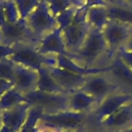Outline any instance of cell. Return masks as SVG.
<instances>
[{"mask_svg":"<svg viewBox=\"0 0 132 132\" xmlns=\"http://www.w3.org/2000/svg\"><path fill=\"white\" fill-rule=\"evenodd\" d=\"M106 53H108V47L102 31L90 29L81 47L69 57L85 67H93V64Z\"/></svg>","mask_w":132,"mask_h":132,"instance_id":"6da1fadb","label":"cell"},{"mask_svg":"<svg viewBox=\"0 0 132 132\" xmlns=\"http://www.w3.org/2000/svg\"><path fill=\"white\" fill-rule=\"evenodd\" d=\"M86 13H87V8L85 6L78 7L77 10L75 11L71 24L62 30V35L66 50L68 52V57L75 54L81 47L91 29L87 23Z\"/></svg>","mask_w":132,"mask_h":132,"instance_id":"7a4b0ae2","label":"cell"},{"mask_svg":"<svg viewBox=\"0 0 132 132\" xmlns=\"http://www.w3.org/2000/svg\"><path fill=\"white\" fill-rule=\"evenodd\" d=\"M25 23L36 41L58 27L56 18L51 13L44 1H41L26 18Z\"/></svg>","mask_w":132,"mask_h":132,"instance_id":"3957f363","label":"cell"},{"mask_svg":"<svg viewBox=\"0 0 132 132\" xmlns=\"http://www.w3.org/2000/svg\"><path fill=\"white\" fill-rule=\"evenodd\" d=\"M85 112H76L72 110H61L57 112H42L39 124L57 129L59 131H74L80 128L85 123Z\"/></svg>","mask_w":132,"mask_h":132,"instance_id":"277c9868","label":"cell"},{"mask_svg":"<svg viewBox=\"0 0 132 132\" xmlns=\"http://www.w3.org/2000/svg\"><path fill=\"white\" fill-rule=\"evenodd\" d=\"M25 97L31 106L40 107L45 113L68 109V94H54L34 90L25 94Z\"/></svg>","mask_w":132,"mask_h":132,"instance_id":"5b68a950","label":"cell"},{"mask_svg":"<svg viewBox=\"0 0 132 132\" xmlns=\"http://www.w3.org/2000/svg\"><path fill=\"white\" fill-rule=\"evenodd\" d=\"M16 65L38 71L45 65L46 56H42L34 42H22L13 45V52L8 58Z\"/></svg>","mask_w":132,"mask_h":132,"instance_id":"8992f818","label":"cell"},{"mask_svg":"<svg viewBox=\"0 0 132 132\" xmlns=\"http://www.w3.org/2000/svg\"><path fill=\"white\" fill-rule=\"evenodd\" d=\"M131 33L132 27L110 20L102 30L103 37L108 47V54L114 56L117 52L126 44Z\"/></svg>","mask_w":132,"mask_h":132,"instance_id":"52a82bcc","label":"cell"},{"mask_svg":"<svg viewBox=\"0 0 132 132\" xmlns=\"http://www.w3.org/2000/svg\"><path fill=\"white\" fill-rule=\"evenodd\" d=\"M0 42L13 46L22 42H34L37 41L33 37L25 21H18L16 23L5 22L0 27Z\"/></svg>","mask_w":132,"mask_h":132,"instance_id":"ba28073f","label":"cell"},{"mask_svg":"<svg viewBox=\"0 0 132 132\" xmlns=\"http://www.w3.org/2000/svg\"><path fill=\"white\" fill-rule=\"evenodd\" d=\"M132 101V95L128 93L113 92L101 100L95 109L94 119L97 123H101L103 120L114 113L124 105Z\"/></svg>","mask_w":132,"mask_h":132,"instance_id":"9c48e42d","label":"cell"},{"mask_svg":"<svg viewBox=\"0 0 132 132\" xmlns=\"http://www.w3.org/2000/svg\"><path fill=\"white\" fill-rule=\"evenodd\" d=\"M36 47L42 56H68L62 35V30L59 27L41 37L36 42Z\"/></svg>","mask_w":132,"mask_h":132,"instance_id":"30bf717a","label":"cell"},{"mask_svg":"<svg viewBox=\"0 0 132 132\" xmlns=\"http://www.w3.org/2000/svg\"><path fill=\"white\" fill-rule=\"evenodd\" d=\"M80 89L93 96L99 103L106 96L116 92L118 86L102 74H94L86 77L85 82Z\"/></svg>","mask_w":132,"mask_h":132,"instance_id":"8fae6325","label":"cell"},{"mask_svg":"<svg viewBox=\"0 0 132 132\" xmlns=\"http://www.w3.org/2000/svg\"><path fill=\"white\" fill-rule=\"evenodd\" d=\"M47 69L66 94H69L75 90L80 89L85 82L86 77H87V76L75 74L73 72H70L66 69L60 68L58 66L47 67Z\"/></svg>","mask_w":132,"mask_h":132,"instance_id":"7c38bea8","label":"cell"},{"mask_svg":"<svg viewBox=\"0 0 132 132\" xmlns=\"http://www.w3.org/2000/svg\"><path fill=\"white\" fill-rule=\"evenodd\" d=\"M38 79V71L14 64V72L12 78V86L21 93L28 94L36 90Z\"/></svg>","mask_w":132,"mask_h":132,"instance_id":"4fadbf2b","label":"cell"},{"mask_svg":"<svg viewBox=\"0 0 132 132\" xmlns=\"http://www.w3.org/2000/svg\"><path fill=\"white\" fill-rule=\"evenodd\" d=\"M56 66L66 69L70 72H73L78 75L82 76H89V75H94V74H105L109 73L110 71V66H93V67H85L81 64L75 62L68 56L64 55H59L56 56Z\"/></svg>","mask_w":132,"mask_h":132,"instance_id":"5bb4252c","label":"cell"},{"mask_svg":"<svg viewBox=\"0 0 132 132\" xmlns=\"http://www.w3.org/2000/svg\"><path fill=\"white\" fill-rule=\"evenodd\" d=\"M31 105L28 102H23L12 108L1 111L2 123L14 132H20L24 126Z\"/></svg>","mask_w":132,"mask_h":132,"instance_id":"9a60e30c","label":"cell"},{"mask_svg":"<svg viewBox=\"0 0 132 132\" xmlns=\"http://www.w3.org/2000/svg\"><path fill=\"white\" fill-rule=\"evenodd\" d=\"M103 127L111 130H124L132 124V104L131 102L121 107L114 113L100 123Z\"/></svg>","mask_w":132,"mask_h":132,"instance_id":"2e32d148","label":"cell"},{"mask_svg":"<svg viewBox=\"0 0 132 132\" xmlns=\"http://www.w3.org/2000/svg\"><path fill=\"white\" fill-rule=\"evenodd\" d=\"M97 105V100L88 94L87 92L82 91L81 89L75 90L68 94V109L76 112H85L89 110L92 106Z\"/></svg>","mask_w":132,"mask_h":132,"instance_id":"e0dca14e","label":"cell"},{"mask_svg":"<svg viewBox=\"0 0 132 132\" xmlns=\"http://www.w3.org/2000/svg\"><path fill=\"white\" fill-rule=\"evenodd\" d=\"M86 19L91 29L102 31L110 21L107 12V6H93L87 8Z\"/></svg>","mask_w":132,"mask_h":132,"instance_id":"ac0fdd59","label":"cell"},{"mask_svg":"<svg viewBox=\"0 0 132 132\" xmlns=\"http://www.w3.org/2000/svg\"><path fill=\"white\" fill-rule=\"evenodd\" d=\"M36 90L46 93H54V94H66L64 90L56 81V79L53 77V75L50 73L47 67L45 66H42L38 70Z\"/></svg>","mask_w":132,"mask_h":132,"instance_id":"d6986e66","label":"cell"},{"mask_svg":"<svg viewBox=\"0 0 132 132\" xmlns=\"http://www.w3.org/2000/svg\"><path fill=\"white\" fill-rule=\"evenodd\" d=\"M107 12L109 20L132 27V6L127 4H109L107 5Z\"/></svg>","mask_w":132,"mask_h":132,"instance_id":"ffe728a7","label":"cell"},{"mask_svg":"<svg viewBox=\"0 0 132 132\" xmlns=\"http://www.w3.org/2000/svg\"><path fill=\"white\" fill-rule=\"evenodd\" d=\"M109 73H112L117 79L132 88V70L121 60L120 57L114 55L112 62L109 64Z\"/></svg>","mask_w":132,"mask_h":132,"instance_id":"44dd1931","label":"cell"},{"mask_svg":"<svg viewBox=\"0 0 132 132\" xmlns=\"http://www.w3.org/2000/svg\"><path fill=\"white\" fill-rule=\"evenodd\" d=\"M23 102H27L25 95L12 86L0 96V110L3 111L12 108Z\"/></svg>","mask_w":132,"mask_h":132,"instance_id":"7402d4cb","label":"cell"},{"mask_svg":"<svg viewBox=\"0 0 132 132\" xmlns=\"http://www.w3.org/2000/svg\"><path fill=\"white\" fill-rule=\"evenodd\" d=\"M44 2L55 18L70 7H81L85 4L84 0H44Z\"/></svg>","mask_w":132,"mask_h":132,"instance_id":"603a6c76","label":"cell"},{"mask_svg":"<svg viewBox=\"0 0 132 132\" xmlns=\"http://www.w3.org/2000/svg\"><path fill=\"white\" fill-rule=\"evenodd\" d=\"M43 110L37 106H31L27 120L20 132H37V124Z\"/></svg>","mask_w":132,"mask_h":132,"instance_id":"cb8c5ba5","label":"cell"},{"mask_svg":"<svg viewBox=\"0 0 132 132\" xmlns=\"http://www.w3.org/2000/svg\"><path fill=\"white\" fill-rule=\"evenodd\" d=\"M40 2V0H14V3L20 14V20L25 21L26 18L34 10V8Z\"/></svg>","mask_w":132,"mask_h":132,"instance_id":"d4e9b609","label":"cell"},{"mask_svg":"<svg viewBox=\"0 0 132 132\" xmlns=\"http://www.w3.org/2000/svg\"><path fill=\"white\" fill-rule=\"evenodd\" d=\"M3 12L5 22L16 23L18 21H20V14L14 0H3Z\"/></svg>","mask_w":132,"mask_h":132,"instance_id":"484cf974","label":"cell"},{"mask_svg":"<svg viewBox=\"0 0 132 132\" xmlns=\"http://www.w3.org/2000/svg\"><path fill=\"white\" fill-rule=\"evenodd\" d=\"M78 7H70L64 11H62L60 14H58L56 16V20H57V24H58V27L63 30L64 28H66L68 25L71 24L73 18H74V14H75V11L77 10Z\"/></svg>","mask_w":132,"mask_h":132,"instance_id":"4316f807","label":"cell"},{"mask_svg":"<svg viewBox=\"0 0 132 132\" xmlns=\"http://www.w3.org/2000/svg\"><path fill=\"white\" fill-rule=\"evenodd\" d=\"M14 72V63L8 58L0 60V77L12 82Z\"/></svg>","mask_w":132,"mask_h":132,"instance_id":"83f0119b","label":"cell"},{"mask_svg":"<svg viewBox=\"0 0 132 132\" xmlns=\"http://www.w3.org/2000/svg\"><path fill=\"white\" fill-rule=\"evenodd\" d=\"M116 56L120 57L121 60L132 70V52H129V51L125 50L124 47H122L117 52Z\"/></svg>","mask_w":132,"mask_h":132,"instance_id":"f1b7e54d","label":"cell"},{"mask_svg":"<svg viewBox=\"0 0 132 132\" xmlns=\"http://www.w3.org/2000/svg\"><path fill=\"white\" fill-rule=\"evenodd\" d=\"M13 52V46L6 45L2 42H0V60L7 59Z\"/></svg>","mask_w":132,"mask_h":132,"instance_id":"f546056e","label":"cell"},{"mask_svg":"<svg viewBox=\"0 0 132 132\" xmlns=\"http://www.w3.org/2000/svg\"><path fill=\"white\" fill-rule=\"evenodd\" d=\"M84 1H85L84 6L86 8H90L93 6H107L108 5L105 0H84Z\"/></svg>","mask_w":132,"mask_h":132,"instance_id":"4dcf8cb0","label":"cell"},{"mask_svg":"<svg viewBox=\"0 0 132 132\" xmlns=\"http://www.w3.org/2000/svg\"><path fill=\"white\" fill-rule=\"evenodd\" d=\"M11 87H12V82H10V81H8V80L0 77V96L5 91H7L8 89H10Z\"/></svg>","mask_w":132,"mask_h":132,"instance_id":"1f68e13d","label":"cell"},{"mask_svg":"<svg viewBox=\"0 0 132 132\" xmlns=\"http://www.w3.org/2000/svg\"><path fill=\"white\" fill-rule=\"evenodd\" d=\"M5 23L4 12H3V0H0V27Z\"/></svg>","mask_w":132,"mask_h":132,"instance_id":"d6a6232c","label":"cell"},{"mask_svg":"<svg viewBox=\"0 0 132 132\" xmlns=\"http://www.w3.org/2000/svg\"><path fill=\"white\" fill-rule=\"evenodd\" d=\"M123 47H124L125 50L129 51V52H132V33H131V35H130V37H129L128 41L126 42V44H125Z\"/></svg>","mask_w":132,"mask_h":132,"instance_id":"836d02e7","label":"cell"},{"mask_svg":"<svg viewBox=\"0 0 132 132\" xmlns=\"http://www.w3.org/2000/svg\"><path fill=\"white\" fill-rule=\"evenodd\" d=\"M106 3L109 5V4H124L122 2V0H105Z\"/></svg>","mask_w":132,"mask_h":132,"instance_id":"e575fe53","label":"cell"},{"mask_svg":"<svg viewBox=\"0 0 132 132\" xmlns=\"http://www.w3.org/2000/svg\"><path fill=\"white\" fill-rule=\"evenodd\" d=\"M0 132H14L13 130H11L10 128H8V127H6V126H2L1 127V129H0Z\"/></svg>","mask_w":132,"mask_h":132,"instance_id":"d590c367","label":"cell"},{"mask_svg":"<svg viewBox=\"0 0 132 132\" xmlns=\"http://www.w3.org/2000/svg\"><path fill=\"white\" fill-rule=\"evenodd\" d=\"M122 132H132V124H131L129 127H127L126 129H124Z\"/></svg>","mask_w":132,"mask_h":132,"instance_id":"8d00e7d4","label":"cell"},{"mask_svg":"<svg viewBox=\"0 0 132 132\" xmlns=\"http://www.w3.org/2000/svg\"><path fill=\"white\" fill-rule=\"evenodd\" d=\"M122 2H123L124 4H127V5L132 6V0H122Z\"/></svg>","mask_w":132,"mask_h":132,"instance_id":"74e56055","label":"cell"},{"mask_svg":"<svg viewBox=\"0 0 132 132\" xmlns=\"http://www.w3.org/2000/svg\"><path fill=\"white\" fill-rule=\"evenodd\" d=\"M2 126H3V123H2V117H1V110H0V129Z\"/></svg>","mask_w":132,"mask_h":132,"instance_id":"f35d334b","label":"cell"},{"mask_svg":"<svg viewBox=\"0 0 132 132\" xmlns=\"http://www.w3.org/2000/svg\"><path fill=\"white\" fill-rule=\"evenodd\" d=\"M63 132H72V131H63Z\"/></svg>","mask_w":132,"mask_h":132,"instance_id":"ab89813d","label":"cell"},{"mask_svg":"<svg viewBox=\"0 0 132 132\" xmlns=\"http://www.w3.org/2000/svg\"><path fill=\"white\" fill-rule=\"evenodd\" d=\"M90 132H97V131H90Z\"/></svg>","mask_w":132,"mask_h":132,"instance_id":"60d3db41","label":"cell"},{"mask_svg":"<svg viewBox=\"0 0 132 132\" xmlns=\"http://www.w3.org/2000/svg\"><path fill=\"white\" fill-rule=\"evenodd\" d=\"M40 1H44V0H40Z\"/></svg>","mask_w":132,"mask_h":132,"instance_id":"b9f144b4","label":"cell"},{"mask_svg":"<svg viewBox=\"0 0 132 132\" xmlns=\"http://www.w3.org/2000/svg\"><path fill=\"white\" fill-rule=\"evenodd\" d=\"M131 104H132V101H131Z\"/></svg>","mask_w":132,"mask_h":132,"instance_id":"7bdbcfd3","label":"cell"}]
</instances>
